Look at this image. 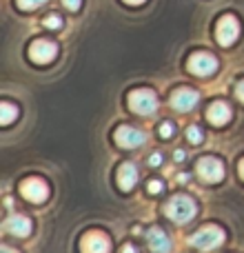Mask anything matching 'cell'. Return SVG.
Wrapping results in <instances>:
<instances>
[{"mask_svg": "<svg viewBox=\"0 0 244 253\" xmlns=\"http://www.w3.org/2000/svg\"><path fill=\"white\" fill-rule=\"evenodd\" d=\"M164 213L169 220H173L175 224H187L189 220L196 215V202L189 196H173L164 205Z\"/></svg>", "mask_w": 244, "mask_h": 253, "instance_id": "6da1fadb", "label": "cell"}, {"mask_svg": "<svg viewBox=\"0 0 244 253\" xmlns=\"http://www.w3.org/2000/svg\"><path fill=\"white\" fill-rule=\"evenodd\" d=\"M126 102H129V109L140 116H151L158 109V98L151 89H133Z\"/></svg>", "mask_w": 244, "mask_h": 253, "instance_id": "7a4b0ae2", "label": "cell"}, {"mask_svg": "<svg viewBox=\"0 0 244 253\" xmlns=\"http://www.w3.org/2000/svg\"><path fill=\"white\" fill-rule=\"evenodd\" d=\"M189 242H191L196 249H200V251L218 249V247L224 242V231L220 227H215V224H211V227H204V229H200L198 233H193V236L189 238Z\"/></svg>", "mask_w": 244, "mask_h": 253, "instance_id": "3957f363", "label": "cell"}, {"mask_svg": "<svg viewBox=\"0 0 244 253\" xmlns=\"http://www.w3.org/2000/svg\"><path fill=\"white\" fill-rule=\"evenodd\" d=\"M238 36H240V22H238V18L231 16V13H224L218 20V25H215V38H218V42L222 47H231L238 40Z\"/></svg>", "mask_w": 244, "mask_h": 253, "instance_id": "277c9868", "label": "cell"}, {"mask_svg": "<svg viewBox=\"0 0 244 253\" xmlns=\"http://www.w3.org/2000/svg\"><path fill=\"white\" fill-rule=\"evenodd\" d=\"M187 67L193 76H211L215 69H218V58L206 53V51H196L189 56Z\"/></svg>", "mask_w": 244, "mask_h": 253, "instance_id": "5b68a950", "label": "cell"}, {"mask_svg": "<svg viewBox=\"0 0 244 253\" xmlns=\"http://www.w3.org/2000/svg\"><path fill=\"white\" fill-rule=\"evenodd\" d=\"M198 175H200L204 182L215 184L224 178V165L213 156L200 158V160H198Z\"/></svg>", "mask_w": 244, "mask_h": 253, "instance_id": "8992f818", "label": "cell"}, {"mask_svg": "<svg viewBox=\"0 0 244 253\" xmlns=\"http://www.w3.org/2000/svg\"><path fill=\"white\" fill-rule=\"evenodd\" d=\"M114 140H116V144H118V147L135 149V147H140V144L147 142V135H144L140 129H135V126L120 125L118 129H116V133H114Z\"/></svg>", "mask_w": 244, "mask_h": 253, "instance_id": "52a82bcc", "label": "cell"}, {"mask_svg": "<svg viewBox=\"0 0 244 253\" xmlns=\"http://www.w3.org/2000/svg\"><path fill=\"white\" fill-rule=\"evenodd\" d=\"M20 193L29 202L38 205V202H44L49 198V187H47V182L40 178H27V180H22V184H20Z\"/></svg>", "mask_w": 244, "mask_h": 253, "instance_id": "ba28073f", "label": "cell"}, {"mask_svg": "<svg viewBox=\"0 0 244 253\" xmlns=\"http://www.w3.org/2000/svg\"><path fill=\"white\" fill-rule=\"evenodd\" d=\"M58 53V47L49 40H34L29 44V58L36 62V65H47L56 58Z\"/></svg>", "mask_w": 244, "mask_h": 253, "instance_id": "9c48e42d", "label": "cell"}, {"mask_svg": "<svg viewBox=\"0 0 244 253\" xmlns=\"http://www.w3.org/2000/svg\"><path fill=\"white\" fill-rule=\"evenodd\" d=\"M198 100H200V93L189 87H180L171 93V107L175 111H191L198 105Z\"/></svg>", "mask_w": 244, "mask_h": 253, "instance_id": "30bf717a", "label": "cell"}, {"mask_svg": "<svg viewBox=\"0 0 244 253\" xmlns=\"http://www.w3.org/2000/svg\"><path fill=\"white\" fill-rule=\"evenodd\" d=\"M80 251L82 253H109L111 251V242L105 233L100 231H91L80 240Z\"/></svg>", "mask_w": 244, "mask_h": 253, "instance_id": "8fae6325", "label": "cell"}, {"mask_svg": "<svg viewBox=\"0 0 244 253\" xmlns=\"http://www.w3.org/2000/svg\"><path fill=\"white\" fill-rule=\"evenodd\" d=\"M4 231H9L16 238H27L31 233V220L27 215H9L4 220Z\"/></svg>", "mask_w": 244, "mask_h": 253, "instance_id": "7c38bea8", "label": "cell"}, {"mask_svg": "<svg viewBox=\"0 0 244 253\" xmlns=\"http://www.w3.org/2000/svg\"><path fill=\"white\" fill-rule=\"evenodd\" d=\"M206 120L213 126H222L231 120V109H229L227 102H213V105L206 109Z\"/></svg>", "mask_w": 244, "mask_h": 253, "instance_id": "4fadbf2b", "label": "cell"}, {"mask_svg": "<svg viewBox=\"0 0 244 253\" xmlns=\"http://www.w3.org/2000/svg\"><path fill=\"white\" fill-rule=\"evenodd\" d=\"M147 240H149V247H151L153 253H166L171 249V242L166 238V233L162 231L160 227H153L147 231Z\"/></svg>", "mask_w": 244, "mask_h": 253, "instance_id": "5bb4252c", "label": "cell"}, {"mask_svg": "<svg viewBox=\"0 0 244 253\" xmlns=\"http://www.w3.org/2000/svg\"><path fill=\"white\" fill-rule=\"evenodd\" d=\"M135 182H138V169H135L131 162L120 165V169H118V187L122 189V191H131V189L135 187Z\"/></svg>", "mask_w": 244, "mask_h": 253, "instance_id": "9a60e30c", "label": "cell"}, {"mask_svg": "<svg viewBox=\"0 0 244 253\" xmlns=\"http://www.w3.org/2000/svg\"><path fill=\"white\" fill-rule=\"evenodd\" d=\"M16 116H18V109L11 105V102H2L0 105V125H11L13 120H16Z\"/></svg>", "mask_w": 244, "mask_h": 253, "instance_id": "2e32d148", "label": "cell"}, {"mask_svg": "<svg viewBox=\"0 0 244 253\" xmlns=\"http://www.w3.org/2000/svg\"><path fill=\"white\" fill-rule=\"evenodd\" d=\"M42 25L47 27V29H60L62 27V18L58 16V13H47L42 20Z\"/></svg>", "mask_w": 244, "mask_h": 253, "instance_id": "e0dca14e", "label": "cell"}, {"mask_svg": "<svg viewBox=\"0 0 244 253\" xmlns=\"http://www.w3.org/2000/svg\"><path fill=\"white\" fill-rule=\"evenodd\" d=\"M187 138H189V142L200 144L202 140H204V135H202V129H200V126H189V129H187Z\"/></svg>", "mask_w": 244, "mask_h": 253, "instance_id": "ac0fdd59", "label": "cell"}, {"mask_svg": "<svg viewBox=\"0 0 244 253\" xmlns=\"http://www.w3.org/2000/svg\"><path fill=\"white\" fill-rule=\"evenodd\" d=\"M16 2H18V7H20V9H25V11H31V9L42 7L47 0H16Z\"/></svg>", "mask_w": 244, "mask_h": 253, "instance_id": "d6986e66", "label": "cell"}, {"mask_svg": "<svg viewBox=\"0 0 244 253\" xmlns=\"http://www.w3.org/2000/svg\"><path fill=\"white\" fill-rule=\"evenodd\" d=\"M147 187H149V191L151 193H162L164 191V182H162V180H151Z\"/></svg>", "mask_w": 244, "mask_h": 253, "instance_id": "ffe728a7", "label": "cell"}, {"mask_svg": "<svg viewBox=\"0 0 244 253\" xmlns=\"http://www.w3.org/2000/svg\"><path fill=\"white\" fill-rule=\"evenodd\" d=\"M62 4H65V9H69V11H78L82 0H62Z\"/></svg>", "mask_w": 244, "mask_h": 253, "instance_id": "44dd1931", "label": "cell"}, {"mask_svg": "<svg viewBox=\"0 0 244 253\" xmlns=\"http://www.w3.org/2000/svg\"><path fill=\"white\" fill-rule=\"evenodd\" d=\"M160 135L162 138H171V135H173V125L171 123H164L160 126Z\"/></svg>", "mask_w": 244, "mask_h": 253, "instance_id": "7402d4cb", "label": "cell"}, {"mask_svg": "<svg viewBox=\"0 0 244 253\" xmlns=\"http://www.w3.org/2000/svg\"><path fill=\"white\" fill-rule=\"evenodd\" d=\"M236 98H238V100H240L242 105H244V80H242V83L236 87Z\"/></svg>", "mask_w": 244, "mask_h": 253, "instance_id": "603a6c76", "label": "cell"}, {"mask_svg": "<svg viewBox=\"0 0 244 253\" xmlns=\"http://www.w3.org/2000/svg\"><path fill=\"white\" fill-rule=\"evenodd\" d=\"M149 162H151L153 167H158V165H160V162H162V156H160V153H153V156L149 158Z\"/></svg>", "mask_w": 244, "mask_h": 253, "instance_id": "cb8c5ba5", "label": "cell"}, {"mask_svg": "<svg viewBox=\"0 0 244 253\" xmlns=\"http://www.w3.org/2000/svg\"><path fill=\"white\" fill-rule=\"evenodd\" d=\"M184 158H187V153H184V151H182V149H178V151H175V153H173V160H175V162H182V160H184Z\"/></svg>", "mask_w": 244, "mask_h": 253, "instance_id": "d4e9b609", "label": "cell"}, {"mask_svg": "<svg viewBox=\"0 0 244 253\" xmlns=\"http://www.w3.org/2000/svg\"><path fill=\"white\" fill-rule=\"evenodd\" d=\"M120 253H138V251H135L133 245H124V247L120 249Z\"/></svg>", "mask_w": 244, "mask_h": 253, "instance_id": "484cf974", "label": "cell"}, {"mask_svg": "<svg viewBox=\"0 0 244 253\" xmlns=\"http://www.w3.org/2000/svg\"><path fill=\"white\" fill-rule=\"evenodd\" d=\"M0 253H18V251H13V249H11V247L2 245V247H0Z\"/></svg>", "mask_w": 244, "mask_h": 253, "instance_id": "4316f807", "label": "cell"}, {"mask_svg": "<svg viewBox=\"0 0 244 253\" xmlns=\"http://www.w3.org/2000/svg\"><path fill=\"white\" fill-rule=\"evenodd\" d=\"M124 2L126 4H133V7H135V4H142V2H147V0H124Z\"/></svg>", "mask_w": 244, "mask_h": 253, "instance_id": "83f0119b", "label": "cell"}, {"mask_svg": "<svg viewBox=\"0 0 244 253\" xmlns=\"http://www.w3.org/2000/svg\"><path fill=\"white\" fill-rule=\"evenodd\" d=\"M240 178L244 180V158H242V160H240Z\"/></svg>", "mask_w": 244, "mask_h": 253, "instance_id": "f1b7e54d", "label": "cell"}]
</instances>
